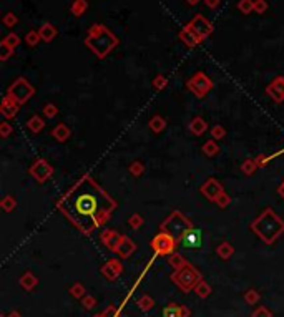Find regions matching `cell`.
Wrapping results in <instances>:
<instances>
[{"label":"cell","instance_id":"3957f363","mask_svg":"<svg viewBox=\"0 0 284 317\" xmlns=\"http://www.w3.org/2000/svg\"><path fill=\"white\" fill-rule=\"evenodd\" d=\"M199 279H201V276L193 267L188 266V264L183 266L181 269H178V272L173 276V281L176 282L183 291H190L191 288H195V286L199 282Z\"/></svg>","mask_w":284,"mask_h":317},{"label":"cell","instance_id":"8992f818","mask_svg":"<svg viewBox=\"0 0 284 317\" xmlns=\"http://www.w3.org/2000/svg\"><path fill=\"white\" fill-rule=\"evenodd\" d=\"M174 239H171V236H158L155 241H153V247L158 254H168L173 251L174 247Z\"/></svg>","mask_w":284,"mask_h":317},{"label":"cell","instance_id":"52a82bcc","mask_svg":"<svg viewBox=\"0 0 284 317\" xmlns=\"http://www.w3.org/2000/svg\"><path fill=\"white\" fill-rule=\"evenodd\" d=\"M190 316V311L183 306H178V304H170V306L165 309V317H188Z\"/></svg>","mask_w":284,"mask_h":317},{"label":"cell","instance_id":"d6986e66","mask_svg":"<svg viewBox=\"0 0 284 317\" xmlns=\"http://www.w3.org/2000/svg\"><path fill=\"white\" fill-rule=\"evenodd\" d=\"M38 38H40V33L32 32V33H28V35H27V42L30 43V45H35V43L38 42Z\"/></svg>","mask_w":284,"mask_h":317},{"label":"cell","instance_id":"ba28073f","mask_svg":"<svg viewBox=\"0 0 284 317\" xmlns=\"http://www.w3.org/2000/svg\"><path fill=\"white\" fill-rule=\"evenodd\" d=\"M180 38H181V40H183V42H185V43H186V45H188V47H193V45H196V43H198V42H199V38H198V37H196V35H195V33H193V32H191V30H190V28H188V27H186V28H185V30H183V32L180 33Z\"/></svg>","mask_w":284,"mask_h":317},{"label":"cell","instance_id":"484cf974","mask_svg":"<svg viewBox=\"0 0 284 317\" xmlns=\"http://www.w3.org/2000/svg\"><path fill=\"white\" fill-rule=\"evenodd\" d=\"M8 317H20V316H19V314H17V312H12V314H10V316H8Z\"/></svg>","mask_w":284,"mask_h":317},{"label":"cell","instance_id":"4316f807","mask_svg":"<svg viewBox=\"0 0 284 317\" xmlns=\"http://www.w3.org/2000/svg\"><path fill=\"white\" fill-rule=\"evenodd\" d=\"M97 317H105V316H97Z\"/></svg>","mask_w":284,"mask_h":317},{"label":"cell","instance_id":"9c48e42d","mask_svg":"<svg viewBox=\"0 0 284 317\" xmlns=\"http://www.w3.org/2000/svg\"><path fill=\"white\" fill-rule=\"evenodd\" d=\"M55 35H57V30H55L54 25L45 24V25H43V27L40 28V38H43L45 42H50Z\"/></svg>","mask_w":284,"mask_h":317},{"label":"cell","instance_id":"d4e9b609","mask_svg":"<svg viewBox=\"0 0 284 317\" xmlns=\"http://www.w3.org/2000/svg\"><path fill=\"white\" fill-rule=\"evenodd\" d=\"M188 3H190V5H196V3L199 2V0H186Z\"/></svg>","mask_w":284,"mask_h":317},{"label":"cell","instance_id":"5bb4252c","mask_svg":"<svg viewBox=\"0 0 284 317\" xmlns=\"http://www.w3.org/2000/svg\"><path fill=\"white\" fill-rule=\"evenodd\" d=\"M138 306L142 307L143 311H148V309H151L153 307V301H151V297H142L138 301Z\"/></svg>","mask_w":284,"mask_h":317},{"label":"cell","instance_id":"ffe728a7","mask_svg":"<svg viewBox=\"0 0 284 317\" xmlns=\"http://www.w3.org/2000/svg\"><path fill=\"white\" fill-rule=\"evenodd\" d=\"M3 22L8 25V27H14V25L17 24V17L14 15V14H8L5 19H3Z\"/></svg>","mask_w":284,"mask_h":317},{"label":"cell","instance_id":"6da1fadb","mask_svg":"<svg viewBox=\"0 0 284 317\" xmlns=\"http://www.w3.org/2000/svg\"><path fill=\"white\" fill-rule=\"evenodd\" d=\"M58 208L78 229L91 233L110 218L115 203L93 180L85 176L60 199Z\"/></svg>","mask_w":284,"mask_h":317},{"label":"cell","instance_id":"7402d4cb","mask_svg":"<svg viewBox=\"0 0 284 317\" xmlns=\"http://www.w3.org/2000/svg\"><path fill=\"white\" fill-rule=\"evenodd\" d=\"M220 256H221V258H229V256H231V247L229 246L220 247Z\"/></svg>","mask_w":284,"mask_h":317},{"label":"cell","instance_id":"277c9868","mask_svg":"<svg viewBox=\"0 0 284 317\" xmlns=\"http://www.w3.org/2000/svg\"><path fill=\"white\" fill-rule=\"evenodd\" d=\"M188 28L191 30V32L195 33L196 37L199 38V42L203 40V38H206L209 33L213 32V27H211V24L204 19V17H201V15H196L193 20L190 22V25H188Z\"/></svg>","mask_w":284,"mask_h":317},{"label":"cell","instance_id":"44dd1931","mask_svg":"<svg viewBox=\"0 0 284 317\" xmlns=\"http://www.w3.org/2000/svg\"><path fill=\"white\" fill-rule=\"evenodd\" d=\"M72 294L75 297H82V296H84V288H82V286H78V284L73 286V288H72Z\"/></svg>","mask_w":284,"mask_h":317},{"label":"cell","instance_id":"9a60e30c","mask_svg":"<svg viewBox=\"0 0 284 317\" xmlns=\"http://www.w3.org/2000/svg\"><path fill=\"white\" fill-rule=\"evenodd\" d=\"M253 317H273V316H271V312L266 307H259V309L253 312Z\"/></svg>","mask_w":284,"mask_h":317},{"label":"cell","instance_id":"4fadbf2b","mask_svg":"<svg viewBox=\"0 0 284 317\" xmlns=\"http://www.w3.org/2000/svg\"><path fill=\"white\" fill-rule=\"evenodd\" d=\"M196 294H198L199 297H206L209 294V286L199 281L198 284H196Z\"/></svg>","mask_w":284,"mask_h":317},{"label":"cell","instance_id":"30bf717a","mask_svg":"<svg viewBox=\"0 0 284 317\" xmlns=\"http://www.w3.org/2000/svg\"><path fill=\"white\" fill-rule=\"evenodd\" d=\"M85 10H86V2H85V0H75V2H73V5H72L73 15L80 17V15H84Z\"/></svg>","mask_w":284,"mask_h":317},{"label":"cell","instance_id":"7a4b0ae2","mask_svg":"<svg viewBox=\"0 0 284 317\" xmlns=\"http://www.w3.org/2000/svg\"><path fill=\"white\" fill-rule=\"evenodd\" d=\"M86 45L98 56H105L116 45V38L107 28H103L102 25H93L90 28L88 38H86Z\"/></svg>","mask_w":284,"mask_h":317},{"label":"cell","instance_id":"8fae6325","mask_svg":"<svg viewBox=\"0 0 284 317\" xmlns=\"http://www.w3.org/2000/svg\"><path fill=\"white\" fill-rule=\"evenodd\" d=\"M238 8L243 12V14H250V12L255 10V2H253V0H239Z\"/></svg>","mask_w":284,"mask_h":317},{"label":"cell","instance_id":"ac0fdd59","mask_svg":"<svg viewBox=\"0 0 284 317\" xmlns=\"http://www.w3.org/2000/svg\"><path fill=\"white\" fill-rule=\"evenodd\" d=\"M257 299H259V294H257L256 291H248V294H246V301L248 302L255 304V302H257Z\"/></svg>","mask_w":284,"mask_h":317},{"label":"cell","instance_id":"5b68a950","mask_svg":"<svg viewBox=\"0 0 284 317\" xmlns=\"http://www.w3.org/2000/svg\"><path fill=\"white\" fill-rule=\"evenodd\" d=\"M180 239L183 242V246H186V247H199L201 246V233L196 231V229L186 228L185 231L181 233Z\"/></svg>","mask_w":284,"mask_h":317},{"label":"cell","instance_id":"e0dca14e","mask_svg":"<svg viewBox=\"0 0 284 317\" xmlns=\"http://www.w3.org/2000/svg\"><path fill=\"white\" fill-rule=\"evenodd\" d=\"M17 43H19V37L12 33V35H8V37L5 38V42H3V45H7V47H15Z\"/></svg>","mask_w":284,"mask_h":317},{"label":"cell","instance_id":"7c38bea8","mask_svg":"<svg viewBox=\"0 0 284 317\" xmlns=\"http://www.w3.org/2000/svg\"><path fill=\"white\" fill-rule=\"evenodd\" d=\"M20 284H22V288H25V289H33V286L37 284V279H35L32 274H25L22 277Z\"/></svg>","mask_w":284,"mask_h":317},{"label":"cell","instance_id":"2e32d148","mask_svg":"<svg viewBox=\"0 0 284 317\" xmlns=\"http://www.w3.org/2000/svg\"><path fill=\"white\" fill-rule=\"evenodd\" d=\"M266 8H268V3H266L264 0H256V2H255V10L259 12V14L266 12Z\"/></svg>","mask_w":284,"mask_h":317},{"label":"cell","instance_id":"603a6c76","mask_svg":"<svg viewBox=\"0 0 284 317\" xmlns=\"http://www.w3.org/2000/svg\"><path fill=\"white\" fill-rule=\"evenodd\" d=\"M84 304H85L86 309H91V307L95 306V301H93V299H91V297H86L85 301H84Z\"/></svg>","mask_w":284,"mask_h":317},{"label":"cell","instance_id":"cb8c5ba5","mask_svg":"<svg viewBox=\"0 0 284 317\" xmlns=\"http://www.w3.org/2000/svg\"><path fill=\"white\" fill-rule=\"evenodd\" d=\"M206 5L211 7V8H216L220 5V0H206Z\"/></svg>","mask_w":284,"mask_h":317}]
</instances>
